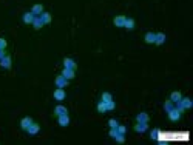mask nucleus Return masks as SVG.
Returning a JSON list of instances; mask_svg holds the SVG:
<instances>
[{"label":"nucleus","mask_w":193,"mask_h":145,"mask_svg":"<svg viewBox=\"0 0 193 145\" xmlns=\"http://www.w3.org/2000/svg\"><path fill=\"white\" fill-rule=\"evenodd\" d=\"M31 12H33L34 16H40V14H42V12H43V6L40 5V3L34 5V6H33V9H31Z\"/></svg>","instance_id":"obj_16"},{"label":"nucleus","mask_w":193,"mask_h":145,"mask_svg":"<svg viewBox=\"0 0 193 145\" xmlns=\"http://www.w3.org/2000/svg\"><path fill=\"white\" fill-rule=\"evenodd\" d=\"M173 107H175V103H173V102H171L170 99L164 102V110H165V111H170V110H171V108H173Z\"/></svg>","instance_id":"obj_25"},{"label":"nucleus","mask_w":193,"mask_h":145,"mask_svg":"<svg viewBox=\"0 0 193 145\" xmlns=\"http://www.w3.org/2000/svg\"><path fill=\"white\" fill-rule=\"evenodd\" d=\"M167 114H168V119H170L171 122H178L179 119H181V116H182V113L179 111L176 107H173L170 111H167Z\"/></svg>","instance_id":"obj_2"},{"label":"nucleus","mask_w":193,"mask_h":145,"mask_svg":"<svg viewBox=\"0 0 193 145\" xmlns=\"http://www.w3.org/2000/svg\"><path fill=\"white\" fill-rule=\"evenodd\" d=\"M116 130H118L119 134H125L127 133V127H124V125H118V128H116Z\"/></svg>","instance_id":"obj_29"},{"label":"nucleus","mask_w":193,"mask_h":145,"mask_svg":"<svg viewBox=\"0 0 193 145\" xmlns=\"http://www.w3.org/2000/svg\"><path fill=\"white\" fill-rule=\"evenodd\" d=\"M165 42V34L164 32H158L156 37H155V43L156 45H162Z\"/></svg>","instance_id":"obj_19"},{"label":"nucleus","mask_w":193,"mask_h":145,"mask_svg":"<svg viewBox=\"0 0 193 145\" xmlns=\"http://www.w3.org/2000/svg\"><path fill=\"white\" fill-rule=\"evenodd\" d=\"M0 66L5 68V70H9V68H11V57L8 56V54H6L2 60H0Z\"/></svg>","instance_id":"obj_9"},{"label":"nucleus","mask_w":193,"mask_h":145,"mask_svg":"<svg viewBox=\"0 0 193 145\" xmlns=\"http://www.w3.org/2000/svg\"><path fill=\"white\" fill-rule=\"evenodd\" d=\"M56 87H57V88H65V87H68V80H67L62 74L56 77Z\"/></svg>","instance_id":"obj_7"},{"label":"nucleus","mask_w":193,"mask_h":145,"mask_svg":"<svg viewBox=\"0 0 193 145\" xmlns=\"http://www.w3.org/2000/svg\"><path fill=\"white\" fill-rule=\"evenodd\" d=\"M155 37H156L155 32H147L145 36H144V40H145L147 43H155Z\"/></svg>","instance_id":"obj_22"},{"label":"nucleus","mask_w":193,"mask_h":145,"mask_svg":"<svg viewBox=\"0 0 193 145\" xmlns=\"http://www.w3.org/2000/svg\"><path fill=\"white\" fill-rule=\"evenodd\" d=\"M158 134H159V131H158V130H153V131H151V134H150V137H151L153 141H156V139H158Z\"/></svg>","instance_id":"obj_31"},{"label":"nucleus","mask_w":193,"mask_h":145,"mask_svg":"<svg viewBox=\"0 0 193 145\" xmlns=\"http://www.w3.org/2000/svg\"><path fill=\"white\" fill-rule=\"evenodd\" d=\"M182 99V94H181V91H173L170 94V100L173 102V103H176V102H179Z\"/></svg>","instance_id":"obj_15"},{"label":"nucleus","mask_w":193,"mask_h":145,"mask_svg":"<svg viewBox=\"0 0 193 145\" xmlns=\"http://www.w3.org/2000/svg\"><path fill=\"white\" fill-rule=\"evenodd\" d=\"M147 128H148V122H137L134 125L136 133H144V131H147Z\"/></svg>","instance_id":"obj_6"},{"label":"nucleus","mask_w":193,"mask_h":145,"mask_svg":"<svg viewBox=\"0 0 193 145\" xmlns=\"http://www.w3.org/2000/svg\"><path fill=\"white\" fill-rule=\"evenodd\" d=\"M62 76L67 79V80H70V79H74V70H71V68H64V71H62Z\"/></svg>","instance_id":"obj_10"},{"label":"nucleus","mask_w":193,"mask_h":145,"mask_svg":"<svg viewBox=\"0 0 193 145\" xmlns=\"http://www.w3.org/2000/svg\"><path fill=\"white\" fill-rule=\"evenodd\" d=\"M150 120V117L147 113H139L136 116V122H148Z\"/></svg>","instance_id":"obj_20"},{"label":"nucleus","mask_w":193,"mask_h":145,"mask_svg":"<svg viewBox=\"0 0 193 145\" xmlns=\"http://www.w3.org/2000/svg\"><path fill=\"white\" fill-rule=\"evenodd\" d=\"M114 139H116L118 144H124V142H125V134H116Z\"/></svg>","instance_id":"obj_26"},{"label":"nucleus","mask_w":193,"mask_h":145,"mask_svg":"<svg viewBox=\"0 0 193 145\" xmlns=\"http://www.w3.org/2000/svg\"><path fill=\"white\" fill-rule=\"evenodd\" d=\"M114 108H116V103H114V100H110V102H107V111H113Z\"/></svg>","instance_id":"obj_27"},{"label":"nucleus","mask_w":193,"mask_h":145,"mask_svg":"<svg viewBox=\"0 0 193 145\" xmlns=\"http://www.w3.org/2000/svg\"><path fill=\"white\" fill-rule=\"evenodd\" d=\"M116 134H119V133H118V130H116V128H111V130H110V136H111L113 139H114V136H116Z\"/></svg>","instance_id":"obj_32"},{"label":"nucleus","mask_w":193,"mask_h":145,"mask_svg":"<svg viewBox=\"0 0 193 145\" xmlns=\"http://www.w3.org/2000/svg\"><path fill=\"white\" fill-rule=\"evenodd\" d=\"M192 105H193V103H192V100H190L189 97H182L179 102H176V108H178L181 113H184L185 110H190Z\"/></svg>","instance_id":"obj_1"},{"label":"nucleus","mask_w":193,"mask_h":145,"mask_svg":"<svg viewBox=\"0 0 193 145\" xmlns=\"http://www.w3.org/2000/svg\"><path fill=\"white\" fill-rule=\"evenodd\" d=\"M98 111L99 113H107V102H99L98 103Z\"/></svg>","instance_id":"obj_24"},{"label":"nucleus","mask_w":193,"mask_h":145,"mask_svg":"<svg viewBox=\"0 0 193 145\" xmlns=\"http://www.w3.org/2000/svg\"><path fill=\"white\" fill-rule=\"evenodd\" d=\"M57 122H59L60 127H68V125H70V116H68V114L57 116Z\"/></svg>","instance_id":"obj_5"},{"label":"nucleus","mask_w":193,"mask_h":145,"mask_svg":"<svg viewBox=\"0 0 193 145\" xmlns=\"http://www.w3.org/2000/svg\"><path fill=\"white\" fill-rule=\"evenodd\" d=\"M53 96H54V99L59 100V102H62V100L67 97V94H65V91H64V88H57V89H54Z\"/></svg>","instance_id":"obj_3"},{"label":"nucleus","mask_w":193,"mask_h":145,"mask_svg":"<svg viewBox=\"0 0 193 145\" xmlns=\"http://www.w3.org/2000/svg\"><path fill=\"white\" fill-rule=\"evenodd\" d=\"M134 20L133 19H125V23H124V28H127V30H130V31H132V30H134Z\"/></svg>","instance_id":"obj_21"},{"label":"nucleus","mask_w":193,"mask_h":145,"mask_svg":"<svg viewBox=\"0 0 193 145\" xmlns=\"http://www.w3.org/2000/svg\"><path fill=\"white\" fill-rule=\"evenodd\" d=\"M100 99H102V102H110V100H113V96H111V93L104 91L102 96H100Z\"/></svg>","instance_id":"obj_23"},{"label":"nucleus","mask_w":193,"mask_h":145,"mask_svg":"<svg viewBox=\"0 0 193 145\" xmlns=\"http://www.w3.org/2000/svg\"><path fill=\"white\" fill-rule=\"evenodd\" d=\"M34 17H36V16H34L31 11H30V12H25V14H23V22H25L26 25H33Z\"/></svg>","instance_id":"obj_13"},{"label":"nucleus","mask_w":193,"mask_h":145,"mask_svg":"<svg viewBox=\"0 0 193 145\" xmlns=\"http://www.w3.org/2000/svg\"><path fill=\"white\" fill-rule=\"evenodd\" d=\"M31 123H33V119H31L30 116H26V117H23V119L20 120V128H22V130H26V128L31 125Z\"/></svg>","instance_id":"obj_11"},{"label":"nucleus","mask_w":193,"mask_h":145,"mask_svg":"<svg viewBox=\"0 0 193 145\" xmlns=\"http://www.w3.org/2000/svg\"><path fill=\"white\" fill-rule=\"evenodd\" d=\"M26 131H28V134H30V136H36L39 131H40V125H39V123H36V122H33L31 125L26 128Z\"/></svg>","instance_id":"obj_4"},{"label":"nucleus","mask_w":193,"mask_h":145,"mask_svg":"<svg viewBox=\"0 0 193 145\" xmlns=\"http://www.w3.org/2000/svg\"><path fill=\"white\" fill-rule=\"evenodd\" d=\"M125 19H127L125 16H116L113 22H114V25L118 26V28H124V23H125Z\"/></svg>","instance_id":"obj_12"},{"label":"nucleus","mask_w":193,"mask_h":145,"mask_svg":"<svg viewBox=\"0 0 193 145\" xmlns=\"http://www.w3.org/2000/svg\"><path fill=\"white\" fill-rule=\"evenodd\" d=\"M6 56V53H5V50H0V60H2L3 57Z\"/></svg>","instance_id":"obj_33"},{"label":"nucleus","mask_w":193,"mask_h":145,"mask_svg":"<svg viewBox=\"0 0 193 145\" xmlns=\"http://www.w3.org/2000/svg\"><path fill=\"white\" fill-rule=\"evenodd\" d=\"M54 114H56V116L68 114V110H67V107H64V105H57L56 108H54Z\"/></svg>","instance_id":"obj_14"},{"label":"nucleus","mask_w":193,"mask_h":145,"mask_svg":"<svg viewBox=\"0 0 193 145\" xmlns=\"http://www.w3.org/2000/svg\"><path fill=\"white\" fill-rule=\"evenodd\" d=\"M43 25H45V23L40 20V17H37V16L34 17V20H33V28H34V30H40Z\"/></svg>","instance_id":"obj_17"},{"label":"nucleus","mask_w":193,"mask_h":145,"mask_svg":"<svg viewBox=\"0 0 193 145\" xmlns=\"http://www.w3.org/2000/svg\"><path fill=\"white\" fill-rule=\"evenodd\" d=\"M39 17H40V20H42V22H43L45 25H48V23L51 22V14H50V12H45V11H43V12H42V14H40Z\"/></svg>","instance_id":"obj_18"},{"label":"nucleus","mask_w":193,"mask_h":145,"mask_svg":"<svg viewBox=\"0 0 193 145\" xmlns=\"http://www.w3.org/2000/svg\"><path fill=\"white\" fill-rule=\"evenodd\" d=\"M64 66L65 68H71V70H74L76 71V68H77V63L73 60V59H70V57H65L64 59Z\"/></svg>","instance_id":"obj_8"},{"label":"nucleus","mask_w":193,"mask_h":145,"mask_svg":"<svg viewBox=\"0 0 193 145\" xmlns=\"http://www.w3.org/2000/svg\"><path fill=\"white\" fill-rule=\"evenodd\" d=\"M6 45H8V43H6V40L0 37V50H6Z\"/></svg>","instance_id":"obj_30"},{"label":"nucleus","mask_w":193,"mask_h":145,"mask_svg":"<svg viewBox=\"0 0 193 145\" xmlns=\"http://www.w3.org/2000/svg\"><path fill=\"white\" fill-rule=\"evenodd\" d=\"M108 125H110V128H118L119 122L116 120V119H110V120H108Z\"/></svg>","instance_id":"obj_28"}]
</instances>
